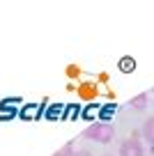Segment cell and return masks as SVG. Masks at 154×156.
<instances>
[{"mask_svg":"<svg viewBox=\"0 0 154 156\" xmlns=\"http://www.w3.org/2000/svg\"><path fill=\"white\" fill-rule=\"evenodd\" d=\"M83 136H85V138H92V140L101 142V145H106V142L113 140L115 129H113V124H108V122H97V124H92V126H87Z\"/></svg>","mask_w":154,"mask_h":156,"instance_id":"1","label":"cell"},{"mask_svg":"<svg viewBox=\"0 0 154 156\" xmlns=\"http://www.w3.org/2000/svg\"><path fill=\"white\" fill-rule=\"evenodd\" d=\"M120 156H143V147L136 138H127L120 147Z\"/></svg>","mask_w":154,"mask_h":156,"instance_id":"2","label":"cell"},{"mask_svg":"<svg viewBox=\"0 0 154 156\" xmlns=\"http://www.w3.org/2000/svg\"><path fill=\"white\" fill-rule=\"evenodd\" d=\"M143 136H145V140H149V145H154V117H149L147 122H145Z\"/></svg>","mask_w":154,"mask_h":156,"instance_id":"3","label":"cell"},{"mask_svg":"<svg viewBox=\"0 0 154 156\" xmlns=\"http://www.w3.org/2000/svg\"><path fill=\"white\" fill-rule=\"evenodd\" d=\"M147 99H149V94H138V97H134V99H131V108H136V110H143L145 103H147Z\"/></svg>","mask_w":154,"mask_h":156,"instance_id":"4","label":"cell"},{"mask_svg":"<svg viewBox=\"0 0 154 156\" xmlns=\"http://www.w3.org/2000/svg\"><path fill=\"white\" fill-rule=\"evenodd\" d=\"M53 156H74V149H72V145H64L60 151H55Z\"/></svg>","mask_w":154,"mask_h":156,"instance_id":"5","label":"cell"},{"mask_svg":"<svg viewBox=\"0 0 154 156\" xmlns=\"http://www.w3.org/2000/svg\"><path fill=\"white\" fill-rule=\"evenodd\" d=\"M120 69H122V71H134V60H122V62H120Z\"/></svg>","mask_w":154,"mask_h":156,"instance_id":"6","label":"cell"},{"mask_svg":"<svg viewBox=\"0 0 154 156\" xmlns=\"http://www.w3.org/2000/svg\"><path fill=\"white\" fill-rule=\"evenodd\" d=\"M74 156H92L90 151H85V149H81V151H74Z\"/></svg>","mask_w":154,"mask_h":156,"instance_id":"7","label":"cell"},{"mask_svg":"<svg viewBox=\"0 0 154 156\" xmlns=\"http://www.w3.org/2000/svg\"><path fill=\"white\" fill-rule=\"evenodd\" d=\"M106 156H113V154H106Z\"/></svg>","mask_w":154,"mask_h":156,"instance_id":"8","label":"cell"}]
</instances>
